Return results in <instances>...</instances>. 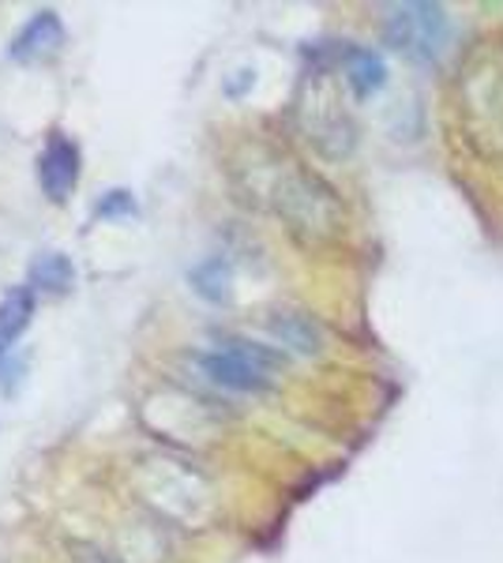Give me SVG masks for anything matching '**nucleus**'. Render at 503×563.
<instances>
[{"mask_svg": "<svg viewBox=\"0 0 503 563\" xmlns=\"http://www.w3.org/2000/svg\"><path fill=\"white\" fill-rule=\"evenodd\" d=\"M192 289H196L199 297H207V301L222 305L226 297H230V267H226L222 260L199 263V267L192 271Z\"/></svg>", "mask_w": 503, "mask_h": 563, "instance_id": "12", "label": "nucleus"}, {"mask_svg": "<svg viewBox=\"0 0 503 563\" xmlns=\"http://www.w3.org/2000/svg\"><path fill=\"white\" fill-rule=\"evenodd\" d=\"M346 79H350L353 95L369 98L372 90L383 87V79H387V68H383L380 53L357 49V45H353V49H346Z\"/></svg>", "mask_w": 503, "mask_h": 563, "instance_id": "10", "label": "nucleus"}, {"mask_svg": "<svg viewBox=\"0 0 503 563\" xmlns=\"http://www.w3.org/2000/svg\"><path fill=\"white\" fill-rule=\"evenodd\" d=\"M72 282H76V267L61 252H42L31 263V286L42 289V294H68Z\"/></svg>", "mask_w": 503, "mask_h": 563, "instance_id": "11", "label": "nucleus"}, {"mask_svg": "<svg viewBox=\"0 0 503 563\" xmlns=\"http://www.w3.org/2000/svg\"><path fill=\"white\" fill-rule=\"evenodd\" d=\"M383 38L391 49L409 57L414 65H436L455 42V23L444 4H428V0H409L395 4L383 15Z\"/></svg>", "mask_w": 503, "mask_h": 563, "instance_id": "2", "label": "nucleus"}, {"mask_svg": "<svg viewBox=\"0 0 503 563\" xmlns=\"http://www.w3.org/2000/svg\"><path fill=\"white\" fill-rule=\"evenodd\" d=\"M64 45V26L57 20V12H39L31 15V23L8 45V57L12 60H34V57H50Z\"/></svg>", "mask_w": 503, "mask_h": 563, "instance_id": "7", "label": "nucleus"}, {"mask_svg": "<svg viewBox=\"0 0 503 563\" xmlns=\"http://www.w3.org/2000/svg\"><path fill=\"white\" fill-rule=\"evenodd\" d=\"M271 331L282 346H289L297 353H319V346H324V334H319V327L313 323V316H305V312H289V308L286 312H274Z\"/></svg>", "mask_w": 503, "mask_h": 563, "instance_id": "8", "label": "nucleus"}, {"mask_svg": "<svg viewBox=\"0 0 503 563\" xmlns=\"http://www.w3.org/2000/svg\"><path fill=\"white\" fill-rule=\"evenodd\" d=\"M466 143L484 162H503V38L473 45L455 79Z\"/></svg>", "mask_w": 503, "mask_h": 563, "instance_id": "1", "label": "nucleus"}, {"mask_svg": "<svg viewBox=\"0 0 503 563\" xmlns=\"http://www.w3.org/2000/svg\"><path fill=\"white\" fill-rule=\"evenodd\" d=\"M79 180V147L76 140H68V135H50V143H45L42 158H39V185L42 192L53 199V203H64V199L72 196V188H76Z\"/></svg>", "mask_w": 503, "mask_h": 563, "instance_id": "5", "label": "nucleus"}, {"mask_svg": "<svg viewBox=\"0 0 503 563\" xmlns=\"http://www.w3.org/2000/svg\"><path fill=\"white\" fill-rule=\"evenodd\" d=\"M199 368L207 372V379H215L218 387H230V390H267L271 387V372H263L260 365L244 361L241 353H230V350H210L199 357Z\"/></svg>", "mask_w": 503, "mask_h": 563, "instance_id": "6", "label": "nucleus"}, {"mask_svg": "<svg viewBox=\"0 0 503 563\" xmlns=\"http://www.w3.org/2000/svg\"><path fill=\"white\" fill-rule=\"evenodd\" d=\"M34 316V297L31 289H12V294L0 297V353L15 346V339L26 331Z\"/></svg>", "mask_w": 503, "mask_h": 563, "instance_id": "9", "label": "nucleus"}, {"mask_svg": "<svg viewBox=\"0 0 503 563\" xmlns=\"http://www.w3.org/2000/svg\"><path fill=\"white\" fill-rule=\"evenodd\" d=\"M274 207L286 218V225L308 241H324L342 225V203L335 199L331 188L313 174L289 169L274 188Z\"/></svg>", "mask_w": 503, "mask_h": 563, "instance_id": "3", "label": "nucleus"}, {"mask_svg": "<svg viewBox=\"0 0 503 563\" xmlns=\"http://www.w3.org/2000/svg\"><path fill=\"white\" fill-rule=\"evenodd\" d=\"M95 214L98 218H113V214H135V199L132 192H124V188H113L102 203L95 207Z\"/></svg>", "mask_w": 503, "mask_h": 563, "instance_id": "13", "label": "nucleus"}, {"mask_svg": "<svg viewBox=\"0 0 503 563\" xmlns=\"http://www.w3.org/2000/svg\"><path fill=\"white\" fill-rule=\"evenodd\" d=\"M300 124H305L308 140L316 143L324 154L331 158H346L357 143V129L350 121V113L338 102L335 87L324 76L316 84H308L305 98H300Z\"/></svg>", "mask_w": 503, "mask_h": 563, "instance_id": "4", "label": "nucleus"}]
</instances>
